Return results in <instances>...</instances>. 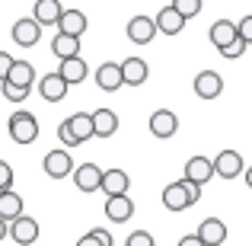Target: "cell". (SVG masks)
<instances>
[{
  "label": "cell",
  "mask_w": 252,
  "mask_h": 246,
  "mask_svg": "<svg viewBox=\"0 0 252 246\" xmlns=\"http://www.w3.org/2000/svg\"><path fill=\"white\" fill-rule=\"evenodd\" d=\"M198 198H201V189L185 182V179H179V182H169L166 189H163V208L166 211H185V208H191Z\"/></svg>",
  "instance_id": "obj_1"
},
{
  "label": "cell",
  "mask_w": 252,
  "mask_h": 246,
  "mask_svg": "<svg viewBox=\"0 0 252 246\" xmlns=\"http://www.w3.org/2000/svg\"><path fill=\"white\" fill-rule=\"evenodd\" d=\"M6 131L16 144H32L38 138V118L32 112H13L6 122Z\"/></svg>",
  "instance_id": "obj_2"
},
{
  "label": "cell",
  "mask_w": 252,
  "mask_h": 246,
  "mask_svg": "<svg viewBox=\"0 0 252 246\" xmlns=\"http://www.w3.org/2000/svg\"><path fill=\"white\" fill-rule=\"evenodd\" d=\"M42 170H45V176H51V179H64V176H70L74 173V157H70V150H48V154L42 157Z\"/></svg>",
  "instance_id": "obj_3"
},
{
  "label": "cell",
  "mask_w": 252,
  "mask_h": 246,
  "mask_svg": "<svg viewBox=\"0 0 252 246\" xmlns=\"http://www.w3.org/2000/svg\"><path fill=\"white\" fill-rule=\"evenodd\" d=\"M211 166H214V176H220V179H236V176H243V170H246L240 150H220V154L211 160Z\"/></svg>",
  "instance_id": "obj_4"
},
{
  "label": "cell",
  "mask_w": 252,
  "mask_h": 246,
  "mask_svg": "<svg viewBox=\"0 0 252 246\" xmlns=\"http://www.w3.org/2000/svg\"><path fill=\"white\" fill-rule=\"evenodd\" d=\"M6 237H13L19 246H32V243L38 240V221H35V217H29V214L16 217L13 224H6Z\"/></svg>",
  "instance_id": "obj_5"
},
{
  "label": "cell",
  "mask_w": 252,
  "mask_h": 246,
  "mask_svg": "<svg viewBox=\"0 0 252 246\" xmlns=\"http://www.w3.org/2000/svg\"><path fill=\"white\" fill-rule=\"evenodd\" d=\"M150 135L160 138V141H166V138H172L179 131V115L172 109H157L154 115H150Z\"/></svg>",
  "instance_id": "obj_6"
},
{
  "label": "cell",
  "mask_w": 252,
  "mask_h": 246,
  "mask_svg": "<svg viewBox=\"0 0 252 246\" xmlns=\"http://www.w3.org/2000/svg\"><path fill=\"white\" fill-rule=\"evenodd\" d=\"M185 182H191V185H198V189H204V185L211 182V179H214V166H211V160L208 157H191L189 163H185Z\"/></svg>",
  "instance_id": "obj_7"
},
{
  "label": "cell",
  "mask_w": 252,
  "mask_h": 246,
  "mask_svg": "<svg viewBox=\"0 0 252 246\" xmlns=\"http://www.w3.org/2000/svg\"><path fill=\"white\" fill-rule=\"evenodd\" d=\"M131 189V176L125 170H102V179H99V192H105V198L115 195H128Z\"/></svg>",
  "instance_id": "obj_8"
},
{
  "label": "cell",
  "mask_w": 252,
  "mask_h": 246,
  "mask_svg": "<svg viewBox=\"0 0 252 246\" xmlns=\"http://www.w3.org/2000/svg\"><path fill=\"white\" fill-rule=\"evenodd\" d=\"M118 70H122V86H141L150 77V68H147L144 58H125L118 64Z\"/></svg>",
  "instance_id": "obj_9"
},
{
  "label": "cell",
  "mask_w": 252,
  "mask_h": 246,
  "mask_svg": "<svg viewBox=\"0 0 252 246\" xmlns=\"http://www.w3.org/2000/svg\"><path fill=\"white\" fill-rule=\"evenodd\" d=\"M198 240H201V246H223V240H227V224L220 221V217H204L201 224H198Z\"/></svg>",
  "instance_id": "obj_10"
},
{
  "label": "cell",
  "mask_w": 252,
  "mask_h": 246,
  "mask_svg": "<svg viewBox=\"0 0 252 246\" xmlns=\"http://www.w3.org/2000/svg\"><path fill=\"white\" fill-rule=\"evenodd\" d=\"M191 86H195V96L198 99H217L223 93V77L217 74V70H201Z\"/></svg>",
  "instance_id": "obj_11"
},
{
  "label": "cell",
  "mask_w": 252,
  "mask_h": 246,
  "mask_svg": "<svg viewBox=\"0 0 252 246\" xmlns=\"http://www.w3.org/2000/svg\"><path fill=\"white\" fill-rule=\"evenodd\" d=\"M86 13L83 10H64L61 19H58V35H70V38H80L86 32Z\"/></svg>",
  "instance_id": "obj_12"
},
{
  "label": "cell",
  "mask_w": 252,
  "mask_h": 246,
  "mask_svg": "<svg viewBox=\"0 0 252 246\" xmlns=\"http://www.w3.org/2000/svg\"><path fill=\"white\" fill-rule=\"evenodd\" d=\"M38 38H42V26H38L35 19H16V23H13V42L16 45L32 48V45H38Z\"/></svg>",
  "instance_id": "obj_13"
},
{
  "label": "cell",
  "mask_w": 252,
  "mask_h": 246,
  "mask_svg": "<svg viewBox=\"0 0 252 246\" xmlns=\"http://www.w3.org/2000/svg\"><path fill=\"white\" fill-rule=\"evenodd\" d=\"M105 217L112 224H125L134 217V202L128 195H115V198H105Z\"/></svg>",
  "instance_id": "obj_14"
},
{
  "label": "cell",
  "mask_w": 252,
  "mask_h": 246,
  "mask_svg": "<svg viewBox=\"0 0 252 246\" xmlns=\"http://www.w3.org/2000/svg\"><path fill=\"white\" fill-rule=\"evenodd\" d=\"M99 179H102V170H99L96 163L74 166V185L80 192H99Z\"/></svg>",
  "instance_id": "obj_15"
},
{
  "label": "cell",
  "mask_w": 252,
  "mask_h": 246,
  "mask_svg": "<svg viewBox=\"0 0 252 246\" xmlns=\"http://www.w3.org/2000/svg\"><path fill=\"white\" fill-rule=\"evenodd\" d=\"M90 122H93V138H112L118 131V115L112 109L90 112Z\"/></svg>",
  "instance_id": "obj_16"
},
{
  "label": "cell",
  "mask_w": 252,
  "mask_h": 246,
  "mask_svg": "<svg viewBox=\"0 0 252 246\" xmlns=\"http://www.w3.org/2000/svg\"><path fill=\"white\" fill-rule=\"evenodd\" d=\"M128 38L134 45H150L157 38V26H154V19L150 16H134L128 23Z\"/></svg>",
  "instance_id": "obj_17"
},
{
  "label": "cell",
  "mask_w": 252,
  "mask_h": 246,
  "mask_svg": "<svg viewBox=\"0 0 252 246\" xmlns=\"http://www.w3.org/2000/svg\"><path fill=\"white\" fill-rule=\"evenodd\" d=\"M55 74L61 77L67 86H74V83H83L86 77H90V68H86L83 58H70V61H61V64H58Z\"/></svg>",
  "instance_id": "obj_18"
},
{
  "label": "cell",
  "mask_w": 252,
  "mask_h": 246,
  "mask_svg": "<svg viewBox=\"0 0 252 246\" xmlns=\"http://www.w3.org/2000/svg\"><path fill=\"white\" fill-rule=\"evenodd\" d=\"M67 90L70 86L64 83L58 74H45L42 80H38V96H42L45 103H61V99L67 96Z\"/></svg>",
  "instance_id": "obj_19"
},
{
  "label": "cell",
  "mask_w": 252,
  "mask_h": 246,
  "mask_svg": "<svg viewBox=\"0 0 252 246\" xmlns=\"http://www.w3.org/2000/svg\"><path fill=\"white\" fill-rule=\"evenodd\" d=\"M10 86H16V90H32V83H35V68H32L29 61H13L10 74H6V80Z\"/></svg>",
  "instance_id": "obj_20"
},
{
  "label": "cell",
  "mask_w": 252,
  "mask_h": 246,
  "mask_svg": "<svg viewBox=\"0 0 252 246\" xmlns=\"http://www.w3.org/2000/svg\"><path fill=\"white\" fill-rule=\"evenodd\" d=\"M96 86H99V90H105V93L122 90V70H118L115 61H105V64H99V68H96Z\"/></svg>",
  "instance_id": "obj_21"
},
{
  "label": "cell",
  "mask_w": 252,
  "mask_h": 246,
  "mask_svg": "<svg viewBox=\"0 0 252 246\" xmlns=\"http://www.w3.org/2000/svg\"><path fill=\"white\" fill-rule=\"evenodd\" d=\"M154 26H157V32H163V35H179V32L185 29V19L179 16L176 10L166 3L160 13H157V19H154Z\"/></svg>",
  "instance_id": "obj_22"
},
{
  "label": "cell",
  "mask_w": 252,
  "mask_h": 246,
  "mask_svg": "<svg viewBox=\"0 0 252 246\" xmlns=\"http://www.w3.org/2000/svg\"><path fill=\"white\" fill-rule=\"evenodd\" d=\"M236 42V23H230V19H217L214 26H211V45H214L217 51L230 48V45Z\"/></svg>",
  "instance_id": "obj_23"
},
{
  "label": "cell",
  "mask_w": 252,
  "mask_h": 246,
  "mask_svg": "<svg viewBox=\"0 0 252 246\" xmlns=\"http://www.w3.org/2000/svg\"><path fill=\"white\" fill-rule=\"evenodd\" d=\"M23 195H19V192H3V195H0V221L3 224H13L16 221V217H23Z\"/></svg>",
  "instance_id": "obj_24"
},
{
  "label": "cell",
  "mask_w": 252,
  "mask_h": 246,
  "mask_svg": "<svg viewBox=\"0 0 252 246\" xmlns=\"http://www.w3.org/2000/svg\"><path fill=\"white\" fill-rule=\"evenodd\" d=\"M35 23L38 26H58V19H61V13H64V6L58 3V0H35Z\"/></svg>",
  "instance_id": "obj_25"
},
{
  "label": "cell",
  "mask_w": 252,
  "mask_h": 246,
  "mask_svg": "<svg viewBox=\"0 0 252 246\" xmlns=\"http://www.w3.org/2000/svg\"><path fill=\"white\" fill-rule=\"evenodd\" d=\"M51 55L61 61H70V58H80V38H70V35H55L51 38Z\"/></svg>",
  "instance_id": "obj_26"
},
{
  "label": "cell",
  "mask_w": 252,
  "mask_h": 246,
  "mask_svg": "<svg viewBox=\"0 0 252 246\" xmlns=\"http://www.w3.org/2000/svg\"><path fill=\"white\" fill-rule=\"evenodd\" d=\"M67 128H70V135L77 138V144L90 141V138H93V122H90V112H74V115L67 118Z\"/></svg>",
  "instance_id": "obj_27"
},
{
  "label": "cell",
  "mask_w": 252,
  "mask_h": 246,
  "mask_svg": "<svg viewBox=\"0 0 252 246\" xmlns=\"http://www.w3.org/2000/svg\"><path fill=\"white\" fill-rule=\"evenodd\" d=\"M172 10H176L179 13V16H182V19H191V16H198V13H201V0H172Z\"/></svg>",
  "instance_id": "obj_28"
},
{
  "label": "cell",
  "mask_w": 252,
  "mask_h": 246,
  "mask_svg": "<svg viewBox=\"0 0 252 246\" xmlns=\"http://www.w3.org/2000/svg\"><path fill=\"white\" fill-rule=\"evenodd\" d=\"M236 38H240L243 45H252V16H243L240 23H236Z\"/></svg>",
  "instance_id": "obj_29"
},
{
  "label": "cell",
  "mask_w": 252,
  "mask_h": 246,
  "mask_svg": "<svg viewBox=\"0 0 252 246\" xmlns=\"http://www.w3.org/2000/svg\"><path fill=\"white\" fill-rule=\"evenodd\" d=\"M10 189H13V166L6 160H0V195L10 192Z\"/></svg>",
  "instance_id": "obj_30"
},
{
  "label": "cell",
  "mask_w": 252,
  "mask_h": 246,
  "mask_svg": "<svg viewBox=\"0 0 252 246\" xmlns=\"http://www.w3.org/2000/svg\"><path fill=\"white\" fill-rule=\"evenodd\" d=\"M125 246H157V240L147 234V230H134V234L125 240Z\"/></svg>",
  "instance_id": "obj_31"
},
{
  "label": "cell",
  "mask_w": 252,
  "mask_h": 246,
  "mask_svg": "<svg viewBox=\"0 0 252 246\" xmlns=\"http://www.w3.org/2000/svg\"><path fill=\"white\" fill-rule=\"evenodd\" d=\"M0 90H3V99H10V103H23V99L29 96V90H16V86H10V83H0Z\"/></svg>",
  "instance_id": "obj_32"
},
{
  "label": "cell",
  "mask_w": 252,
  "mask_h": 246,
  "mask_svg": "<svg viewBox=\"0 0 252 246\" xmlns=\"http://www.w3.org/2000/svg\"><path fill=\"white\" fill-rule=\"evenodd\" d=\"M58 141H61L64 147H77V138L70 135V128H67V118H64V122L58 125Z\"/></svg>",
  "instance_id": "obj_33"
},
{
  "label": "cell",
  "mask_w": 252,
  "mask_h": 246,
  "mask_svg": "<svg viewBox=\"0 0 252 246\" xmlns=\"http://www.w3.org/2000/svg\"><path fill=\"white\" fill-rule=\"evenodd\" d=\"M13 61H16V58L10 55V51H0V83L6 80V74H10V68H13Z\"/></svg>",
  "instance_id": "obj_34"
},
{
  "label": "cell",
  "mask_w": 252,
  "mask_h": 246,
  "mask_svg": "<svg viewBox=\"0 0 252 246\" xmlns=\"http://www.w3.org/2000/svg\"><path fill=\"white\" fill-rule=\"evenodd\" d=\"M93 237H96V243H99V246H115L112 234H109V230H102V227H93Z\"/></svg>",
  "instance_id": "obj_35"
},
{
  "label": "cell",
  "mask_w": 252,
  "mask_h": 246,
  "mask_svg": "<svg viewBox=\"0 0 252 246\" xmlns=\"http://www.w3.org/2000/svg\"><path fill=\"white\" fill-rule=\"evenodd\" d=\"M243 51H246V45H243V42H240V38H236V42H233V45H230V48H223V51H220V55H223V58H240V55H243Z\"/></svg>",
  "instance_id": "obj_36"
},
{
  "label": "cell",
  "mask_w": 252,
  "mask_h": 246,
  "mask_svg": "<svg viewBox=\"0 0 252 246\" xmlns=\"http://www.w3.org/2000/svg\"><path fill=\"white\" fill-rule=\"evenodd\" d=\"M77 246H99V243H96V237H93V230H86L80 240H77Z\"/></svg>",
  "instance_id": "obj_37"
},
{
  "label": "cell",
  "mask_w": 252,
  "mask_h": 246,
  "mask_svg": "<svg viewBox=\"0 0 252 246\" xmlns=\"http://www.w3.org/2000/svg\"><path fill=\"white\" fill-rule=\"evenodd\" d=\"M179 246H201V240H198L195 234H185L182 240H179Z\"/></svg>",
  "instance_id": "obj_38"
},
{
  "label": "cell",
  "mask_w": 252,
  "mask_h": 246,
  "mask_svg": "<svg viewBox=\"0 0 252 246\" xmlns=\"http://www.w3.org/2000/svg\"><path fill=\"white\" fill-rule=\"evenodd\" d=\"M243 176H246V185L252 189V166H249V170H243Z\"/></svg>",
  "instance_id": "obj_39"
},
{
  "label": "cell",
  "mask_w": 252,
  "mask_h": 246,
  "mask_svg": "<svg viewBox=\"0 0 252 246\" xmlns=\"http://www.w3.org/2000/svg\"><path fill=\"white\" fill-rule=\"evenodd\" d=\"M0 240H6V224L0 221Z\"/></svg>",
  "instance_id": "obj_40"
}]
</instances>
